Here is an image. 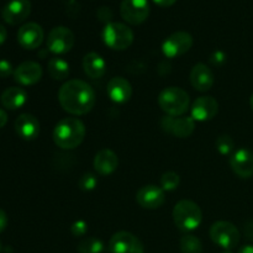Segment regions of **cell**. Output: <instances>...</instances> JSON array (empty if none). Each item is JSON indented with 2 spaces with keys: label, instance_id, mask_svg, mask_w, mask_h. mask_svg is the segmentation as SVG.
Listing matches in <instances>:
<instances>
[{
  "label": "cell",
  "instance_id": "cell-1",
  "mask_svg": "<svg viewBox=\"0 0 253 253\" xmlns=\"http://www.w3.org/2000/svg\"><path fill=\"white\" fill-rule=\"evenodd\" d=\"M58 101L72 115H85L95 105V93L86 82L71 79L59 88Z\"/></svg>",
  "mask_w": 253,
  "mask_h": 253
},
{
  "label": "cell",
  "instance_id": "cell-2",
  "mask_svg": "<svg viewBox=\"0 0 253 253\" xmlns=\"http://www.w3.org/2000/svg\"><path fill=\"white\" fill-rule=\"evenodd\" d=\"M85 125L79 119H62L53 130V141L63 150H73L78 147L85 138Z\"/></svg>",
  "mask_w": 253,
  "mask_h": 253
},
{
  "label": "cell",
  "instance_id": "cell-3",
  "mask_svg": "<svg viewBox=\"0 0 253 253\" xmlns=\"http://www.w3.org/2000/svg\"><path fill=\"white\" fill-rule=\"evenodd\" d=\"M172 215L175 226L183 232L194 231L203 221V212L199 205L192 200L183 199L178 202Z\"/></svg>",
  "mask_w": 253,
  "mask_h": 253
},
{
  "label": "cell",
  "instance_id": "cell-4",
  "mask_svg": "<svg viewBox=\"0 0 253 253\" xmlns=\"http://www.w3.org/2000/svg\"><path fill=\"white\" fill-rule=\"evenodd\" d=\"M189 103L187 91L178 86H168L158 95V105L169 116H182L189 109Z\"/></svg>",
  "mask_w": 253,
  "mask_h": 253
},
{
  "label": "cell",
  "instance_id": "cell-5",
  "mask_svg": "<svg viewBox=\"0 0 253 253\" xmlns=\"http://www.w3.org/2000/svg\"><path fill=\"white\" fill-rule=\"evenodd\" d=\"M103 41L109 48L124 51L132 44L133 32L125 24L108 22L103 30Z\"/></svg>",
  "mask_w": 253,
  "mask_h": 253
},
{
  "label": "cell",
  "instance_id": "cell-6",
  "mask_svg": "<svg viewBox=\"0 0 253 253\" xmlns=\"http://www.w3.org/2000/svg\"><path fill=\"white\" fill-rule=\"evenodd\" d=\"M210 239L215 245L224 249L225 251L235 249L239 245L241 235L239 229L229 221H216L210 227Z\"/></svg>",
  "mask_w": 253,
  "mask_h": 253
},
{
  "label": "cell",
  "instance_id": "cell-7",
  "mask_svg": "<svg viewBox=\"0 0 253 253\" xmlns=\"http://www.w3.org/2000/svg\"><path fill=\"white\" fill-rule=\"evenodd\" d=\"M74 34L64 26H57L49 31L47 37V48L54 54H64L74 46Z\"/></svg>",
  "mask_w": 253,
  "mask_h": 253
},
{
  "label": "cell",
  "instance_id": "cell-8",
  "mask_svg": "<svg viewBox=\"0 0 253 253\" xmlns=\"http://www.w3.org/2000/svg\"><path fill=\"white\" fill-rule=\"evenodd\" d=\"M111 253H145V246L137 236L127 231H119L109 241Z\"/></svg>",
  "mask_w": 253,
  "mask_h": 253
},
{
  "label": "cell",
  "instance_id": "cell-9",
  "mask_svg": "<svg viewBox=\"0 0 253 253\" xmlns=\"http://www.w3.org/2000/svg\"><path fill=\"white\" fill-rule=\"evenodd\" d=\"M193 46V37L187 31H177L165 40L162 52L167 58H175L187 53Z\"/></svg>",
  "mask_w": 253,
  "mask_h": 253
},
{
  "label": "cell",
  "instance_id": "cell-10",
  "mask_svg": "<svg viewBox=\"0 0 253 253\" xmlns=\"http://www.w3.org/2000/svg\"><path fill=\"white\" fill-rule=\"evenodd\" d=\"M120 14L126 22L131 25H140L150 15L148 0H123Z\"/></svg>",
  "mask_w": 253,
  "mask_h": 253
},
{
  "label": "cell",
  "instance_id": "cell-11",
  "mask_svg": "<svg viewBox=\"0 0 253 253\" xmlns=\"http://www.w3.org/2000/svg\"><path fill=\"white\" fill-rule=\"evenodd\" d=\"M161 127L167 133L179 138L189 137L195 128V123L193 118L185 116H165L161 120Z\"/></svg>",
  "mask_w": 253,
  "mask_h": 253
},
{
  "label": "cell",
  "instance_id": "cell-12",
  "mask_svg": "<svg viewBox=\"0 0 253 253\" xmlns=\"http://www.w3.org/2000/svg\"><path fill=\"white\" fill-rule=\"evenodd\" d=\"M43 30L36 22L24 24L17 31V42L25 49L39 48L43 42Z\"/></svg>",
  "mask_w": 253,
  "mask_h": 253
},
{
  "label": "cell",
  "instance_id": "cell-13",
  "mask_svg": "<svg viewBox=\"0 0 253 253\" xmlns=\"http://www.w3.org/2000/svg\"><path fill=\"white\" fill-rule=\"evenodd\" d=\"M136 202L143 209H158L166 202L165 190L157 185H145L138 189L137 194H136Z\"/></svg>",
  "mask_w": 253,
  "mask_h": 253
},
{
  "label": "cell",
  "instance_id": "cell-14",
  "mask_svg": "<svg viewBox=\"0 0 253 253\" xmlns=\"http://www.w3.org/2000/svg\"><path fill=\"white\" fill-rule=\"evenodd\" d=\"M31 12L30 0H11L1 10L4 21L9 25H17L24 22Z\"/></svg>",
  "mask_w": 253,
  "mask_h": 253
},
{
  "label": "cell",
  "instance_id": "cell-15",
  "mask_svg": "<svg viewBox=\"0 0 253 253\" xmlns=\"http://www.w3.org/2000/svg\"><path fill=\"white\" fill-rule=\"evenodd\" d=\"M217 110H219V104L216 99L212 96H200L193 103L192 109V118L194 121H209L216 116Z\"/></svg>",
  "mask_w": 253,
  "mask_h": 253
},
{
  "label": "cell",
  "instance_id": "cell-16",
  "mask_svg": "<svg viewBox=\"0 0 253 253\" xmlns=\"http://www.w3.org/2000/svg\"><path fill=\"white\" fill-rule=\"evenodd\" d=\"M230 167L240 178H251L253 175V153L247 148H240L232 153Z\"/></svg>",
  "mask_w": 253,
  "mask_h": 253
},
{
  "label": "cell",
  "instance_id": "cell-17",
  "mask_svg": "<svg viewBox=\"0 0 253 253\" xmlns=\"http://www.w3.org/2000/svg\"><path fill=\"white\" fill-rule=\"evenodd\" d=\"M42 78V68L37 62L26 61L15 68L14 79L21 85H34Z\"/></svg>",
  "mask_w": 253,
  "mask_h": 253
},
{
  "label": "cell",
  "instance_id": "cell-18",
  "mask_svg": "<svg viewBox=\"0 0 253 253\" xmlns=\"http://www.w3.org/2000/svg\"><path fill=\"white\" fill-rule=\"evenodd\" d=\"M106 93L114 103L125 104L130 100L131 95H132V86L127 79L123 78V77H115L109 81Z\"/></svg>",
  "mask_w": 253,
  "mask_h": 253
},
{
  "label": "cell",
  "instance_id": "cell-19",
  "mask_svg": "<svg viewBox=\"0 0 253 253\" xmlns=\"http://www.w3.org/2000/svg\"><path fill=\"white\" fill-rule=\"evenodd\" d=\"M190 83L198 91H208L212 88L215 82L214 73L204 63H198L190 71Z\"/></svg>",
  "mask_w": 253,
  "mask_h": 253
},
{
  "label": "cell",
  "instance_id": "cell-20",
  "mask_svg": "<svg viewBox=\"0 0 253 253\" xmlns=\"http://www.w3.org/2000/svg\"><path fill=\"white\" fill-rule=\"evenodd\" d=\"M15 131L25 141H32L39 137L40 123L31 114H21L15 120Z\"/></svg>",
  "mask_w": 253,
  "mask_h": 253
},
{
  "label": "cell",
  "instance_id": "cell-21",
  "mask_svg": "<svg viewBox=\"0 0 253 253\" xmlns=\"http://www.w3.org/2000/svg\"><path fill=\"white\" fill-rule=\"evenodd\" d=\"M94 168L100 175H109L118 169L119 158L114 151L109 148L99 151L94 158Z\"/></svg>",
  "mask_w": 253,
  "mask_h": 253
},
{
  "label": "cell",
  "instance_id": "cell-22",
  "mask_svg": "<svg viewBox=\"0 0 253 253\" xmlns=\"http://www.w3.org/2000/svg\"><path fill=\"white\" fill-rule=\"evenodd\" d=\"M27 101V93L25 89L19 88V86H11L6 90L2 91L0 96V103L5 109L9 110H17L22 108Z\"/></svg>",
  "mask_w": 253,
  "mask_h": 253
},
{
  "label": "cell",
  "instance_id": "cell-23",
  "mask_svg": "<svg viewBox=\"0 0 253 253\" xmlns=\"http://www.w3.org/2000/svg\"><path fill=\"white\" fill-rule=\"evenodd\" d=\"M83 68L86 76L93 79H99L105 74L106 62L96 52H89L83 58Z\"/></svg>",
  "mask_w": 253,
  "mask_h": 253
},
{
  "label": "cell",
  "instance_id": "cell-24",
  "mask_svg": "<svg viewBox=\"0 0 253 253\" xmlns=\"http://www.w3.org/2000/svg\"><path fill=\"white\" fill-rule=\"evenodd\" d=\"M47 71L48 74L56 81H63L69 76V64L68 62L64 61L59 57H53L47 63Z\"/></svg>",
  "mask_w": 253,
  "mask_h": 253
},
{
  "label": "cell",
  "instance_id": "cell-25",
  "mask_svg": "<svg viewBox=\"0 0 253 253\" xmlns=\"http://www.w3.org/2000/svg\"><path fill=\"white\" fill-rule=\"evenodd\" d=\"M180 252L182 253H202L203 244L194 235H185L180 239Z\"/></svg>",
  "mask_w": 253,
  "mask_h": 253
},
{
  "label": "cell",
  "instance_id": "cell-26",
  "mask_svg": "<svg viewBox=\"0 0 253 253\" xmlns=\"http://www.w3.org/2000/svg\"><path fill=\"white\" fill-rule=\"evenodd\" d=\"M77 251L78 253H103L104 244L96 237H88L79 242Z\"/></svg>",
  "mask_w": 253,
  "mask_h": 253
},
{
  "label": "cell",
  "instance_id": "cell-27",
  "mask_svg": "<svg viewBox=\"0 0 253 253\" xmlns=\"http://www.w3.org/2000/svg\"><path fill=\"white\" fill-rule=\"evenodd\" d=\"M179 183V175L174 172H166L161 178V187H162L163 190H167V192H172V190L177 189Z\"/></svg>",
  "mask_w": 253,
  "mask_h": 253
},
{
  "label": "cell",
  "instance_id": "cell-28",
  "mask_svg": "<svg viewBox=\"0 0 253 253\" xmlns=\"http://www.w3.org/2000/svg\"><path fill=\"white\" fill-rule=\"evenodd\" d=\"M216 150L221 153L222 156H227L234 151L235 143L231 136L229 135H221L216 138Z\"/></svg>",
  "mask_w": 253,
  "mask_h": 253
},
{
  "label": "cell",
  "instance_id": "cell-29",
  "mask_svg": "<svg viewBox=\"0 0 253 253\" xmlns=\"http://www.w3.org/2000/svg\"><path fill=\"white\" fill-rule=\"evenodd\" d=\"M96 184H98V178L91 173L83 174L78 182L79 189L83 190V192H90V190L95 189Z\"/></svg>",
  "mask_w": 253,
  "mask_h": 253
},
{
  "label": "cell",
  "instance_id": "cell-30",
  "mask_svg": "<svg viewBox=\"0 0 253 253\" xmlns=\"http://www.w3.org/2000/svg\"><path fill=\"white\" fill-rule=\"evenodd\" d=\"M88 231V224H86L84 220H78V221L73 222L71 226V232L73 236L76 237H81L84 236Z\"/></svg>",
  "mask_w": 253,
  "mask_h": 253
},
{
  "label": "cell",
  "instance_id": "cell-31",
  "mask_svg": "<svg viewBox=\"0 0 253 253\" xmlns=\"http://www.w3.org/2000/svg\"><path fill=\"white\" fill-rule=\"evenodd\" d=\"M11 74H14L11 63L6 59H0V78H7Z\"/></svg>",
  "mask_w": 253,
  "mask_h": 253
},
{
  "label": "cell",
  "instance_id": "cell-32",
  "mask_svg": "<svg viewBox=\"0 0 253 253\" xmlns=\"http://www.w3.org/2000/svg\"><path fill=\"white\" fill-rule=\"evenodd\" d=\"M210 61H211V63L215 64V66H220V64H222L225 61H226V56H225L224 52L217 51L212 54L211 58H210Z\"/></svg>",
  "mask_w": 253,
  "mask_h": 253
},
{
  "label": "cell",
  "instance_id": "cell-33",
  "mask_svg": "<svg viewBox=\"0 0 253 253\" xmlns=\"http://www.w3.org/2000/svg\"><path fill=\"white\" fill-rule=\"evenodd\" d=\"M244 232H245V236H246L250 241L253 242V220L245 224Z\"/></svg>",
  "mask_w": 253,
  "mask_h": 253
},
{
  "label": "cell",
  "instance_id": "cell-34",
  "mask_svg": "<svg viewBox=\"0 0 253 253\" xmlns=\"http://www.w3.org/2000/svg\"><path fill=\"white\" fill-rule=\"evenodd\" d=\"M7 226V215L2 209H0V234L6 229Z\"/></svg>",
  "mask_w": 253,
  "mask_h": 253
},
{
  "label": "cell",
  "instance_id": "cell-35",
  "mask_svg": "<svg viewBox=\"0 0 253 253\" xmlns=\"http://www.w3.org/2000/svg\"><path fill=\"white\" fill-rule=\"evenodd\" d=\"M155 4H157L158 6H162V7H168V6H172L173 4H175L177 0H152Z\"/></svg>",
  "mask_w": 253,
  "mask_h": 253
},
{
  "label": "cell",
  "instance_id": "cell-36",
  "mask_svg": "<svg viewBox=\"0 0 253 253\" xmlns=\"http://www.w3.org/2000/svg\"><path fill=\"white\" fill-rule=\"evenodd\" d=\"M7 123V114L5 113L4 109L0 108V128L4 127Z\"/></svg>",
  "mask_w": 253,
  "mask_h": 253
},
{
  "label": "cell",
  "instance_id": "cell-37",
  "mask_svg": "<svg viewBox=\"0 0 253 253\" xmlns=\"http://www.w3.org/2000/svg\"><path fill=\"white\" fill-rule=\"evenodd\" d=\"M6 37H7V31L2 25H0V46L6 41Z\"/></svg>",
  "mask_w": 253,
  "mask_h": 253
},
{
  "label": "cell",
  "instance_id": "cell-38",
  "mask_svg": "<svg viewBox=\"0 0 253 253\" xmlns=\"http://www.w3.org/2000/svg\"><path fill=\"white\" fill-rule=\"evenodd\" d=\"M237 253H253V245H245Z\"/></svg>",
  "mask_w": 253,
  "mask_h": 253
},
{
  "label": "cell",
  "instance_id": "cell-39",
  "mask_svg": "<svg viewBox=\"0 0 253 253\" xmlns=\"http://www.w3.org/2000/svg\"><path fill=\"white\" fill-rule=\"evenodd\" d=\"M250 105H251V109L253 110V94L251 95V98H250Z\"/></svg>",
  "mask_w": 253,
  "mask_h": 253
},
{
  "label": "cell",
  "instance_id": "cell-40",
  "mask_svg": "<svg viewBox=\"0 0 253 253\" xmlns=\"http://www.w3.org/2000/svg\"><path fill=\"white\" fill-rule=\"evenodd\" d=\"M221 253H232L231 251H224V252H221Z\"/></svg>",
  "mask_w": 253,
  "mask_h": 253
},
{
  "label": "cell",
  "instance_id": "cell-41",
  "mask_svg": "<svg viewBox=\"0 0 253 253\" xmlns=\"http://www.w3.org/2000/svg\"><path fill=\"white\" fill-rule=\"evenodd\" d=\"M0 251H1V244H0Z\"/></svg>",
  "mask_w": 253,
  "mask_h": 253
}]
</instances>
